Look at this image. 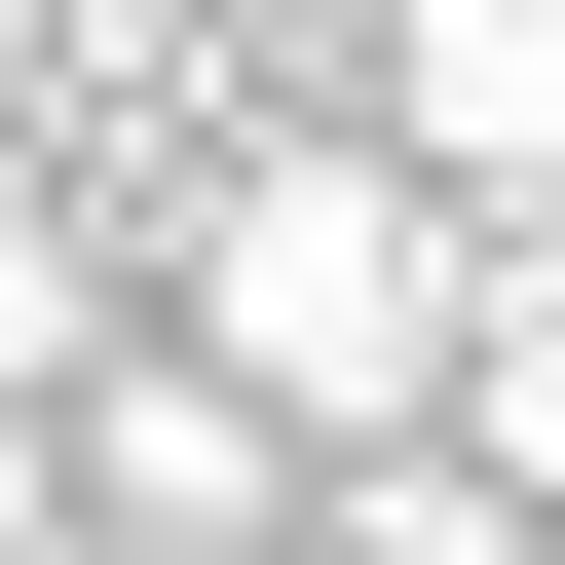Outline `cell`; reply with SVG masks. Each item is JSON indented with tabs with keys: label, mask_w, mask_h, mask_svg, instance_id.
Segmentation results:
<instances>
[{
	"label": "cell",
	"mask_w": 565,
	"mask_h": 565,
	"mask_svg": "<svg viewBox=\"0 0 565 565\" xmlns=\"http://www.w3.org/2000/svg\"><path fill=\"white\" fill-rule=\"evenodd\" d=\"M151 264H189V340L302 415V452H415V415H452V340H490V226H452L377 114H340V151H302V114H226Z\"/></svg>",
	"instance_id": "1"
},
{
	"label": "cell",
	"mask_w": 565,
	"mask_h": 565,
	"mask_svg": "<svg viewBox=\"0 0 565 565\" xmlns=\"http://www.w3.org/2000/svg\"><path fill=\"white\" fill-rule=\"evenodd\" d=\"M39 452H76V565H302V415H264L226 340H76Z\"/></svg>",
	"instance_id": "2"
},
{
	"label": "cell",
	"mask_w": 565,
	"mask_h": 565,
	"mask_svg": "<svg viewBox=\"0 0 565 565\" xmlns=\"http://www.w3.org/2000/svg\"><path fill=\"white\" fill-rule=\"evenodd\" d=\"M377 151L452 226H565V0H377Z\"/></svg>",
	"instance_id": "3"
},
{
	"label": "cell",
	"mask_w": 565,
	"mask_h": 565,
	"mask_svg": "<svg viewBox=\"0 0 565 565\" xmlns=\"http://www.w3.org/2000/svg\"><path fill=\"white\" fill-rule=\"evenodd\" d=\"M452 452L565 527V226H490V340H452Z\"/></svg>",
	"instance_id": "4"
},
{
	"label": "cell",
	"mask_w": 565,
	"mask_h": 565,
	"mask_svg": "<svg viewBox=\"0 0 565 565\" xmlns=\"http://www.w3.org/2000/svg\"><path fill=\"white\" fill-rule=\"evenodd\" d=\"M302 565H565V527H527V490L415 415V452H340V490H302Z\"/></svg>",
	"instance_id": "5"
},
{
	"label": "cell",
	"mask_w": 565,
	"mask_h": 565,
	"mask_svg": "<svg viewBox=\"0 0 565 565\" xmlns=\"http://www.w3.org/2000/svg\"><path fill=\"white\" fill-rule=\"evenodd\" d=\"M76 340H114V264H76V189H39V151H0V415H39Z\"/></svg>",
	"instance_id": "6"
},
{
	"label": "cell",
	"mask_w": 565,
	"mask_h": 565,
	"mask_svg": "<svg viewBox=\"0 0 565 565\" xmlns=\"http://www.w3.org/2000/svg\"><path fill=\"white\" fill-rule=\"evenodd\" d=\"M0 565H76V452H39V415H0Z\"/></svg>",
	"instance_id": "7"
}]
</instances>
